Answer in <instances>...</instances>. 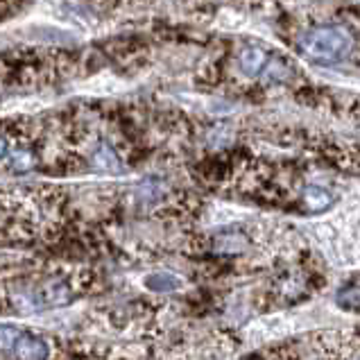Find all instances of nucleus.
<instances>
[{"mask_svg": "<svg viewBox=\"0 0 360 360\" xmlns=\"http://www.w3.org/2000/svg\"><path fill=\"white\" fill-rule=\"evenodd\" d=\"M354 48V37L349 30L340 25H322L311 30L302 39V53L308 59L322 61V64H335L345 59Z\"/></svg>", "mask_w": 360, "mask_h": 360, "instance_id": "1", "label": "nucleus"}, {"mask_svg": "<svg viewBox=\"0 0 360 360\" xmlns=\"http://www.w3.org/2000/svg\"><path fill=\"white\" fill-rule=\"evenodd\" d=\"M48 354H50L48 342L27 333L20 335V340L14 347V356L18 360H48Z\"/></svg>", "mask_w": 360, "mask_h": 360, "instance_id": "2", "label": "nucleus"}, {"mask_svg": "<svg viewBox=\"0 0 360 360\" xmlns=\"http://www.w3.org/2000/svg\"><path fill=\"white\" fill-rule=\"evenodd\" d=\"M91 163L100 170H107V172H118L120 170V159L118 154L114 152V148L107 146V143H98L91 152Z\"/></svg>", "mask_w": 360, "mask_h": 360, "instance_id": "3", "label": "nucleus"}, {"mask_svg": "<svg viewBox=\"0 0 360 360\" xmlns=\"http://www.w3.org/2000/svg\"><path fill=\"white\" fill-rule=\"evenodd\" d=\"M302 202H304V209L311 211V213H320V211H326L331 207L333 202V195L328 193L326 188H320V186H308L302 195Z\"/></svg>", "mask_w": 360, "mask_h": 360, "instance_id": "4", "label": "nucleus"}, {"mask_svg": "<svg viewBox=\"0 0 360 360\" xmlns=\"http://www.w3.org/2000/svg\"><path fill=\"white\" fill-rule=\"evenodd\" d=\"M267 64V55L261 48H245L240 53V68L247 75H259Z\"/></svg>", "mask_w": 360, "mask_h": 360, "instance_id": "5", "label": "nucleus"}, {"mask_svg": "<svg viewBox=\"0 0 360 360\" xmlns=\"http://www.w3.org/2000/svg\"><path fill=\"white\" fill-rule=\"evenodd\" d=\"M146 288H150L152 292H174L181 285V281L174 274L168 272H159V274H150L146 281Z\"/></svg>", "mask_w": 360, "mask_h": 360, "instance_id": "6", "label": "nucleus"}, {"mask_svg": "<svg viewBox=\"0 0 360 360\" xmlns=\"http://www.w3.org/2000/svg\"><path fill=\"white\" fill-rule=\"evenodd\" d=\"M247 250V238L240 233H227V236H220L218 240H215V252L220 254H240Z\"/></svg>", "mask_w": 360, "mask_h": 360, "instance_id": "7", "label": "nucleus"}, {"mask_svg": "<svg viewBox=\"0 0 360 360\" xmlns=\"http://www.w3.org/2000/svg\"><path fill=\"white\" fill-rule=\"evenodd\" d=\"M20 335H23V328L20 326H14V324L0 326V352H14Z\"/></svg>", "mask_w": 360, "mask_h": 360, "instance_id": "8", "label": "nucleus"}, {"mask_svg": "<svg viewBox=\"0 0 360 360\" xmlns=\"http://www.w3.org/2000/svg\"><path fill=\"white\" fill-rule=\"evenodd\" d=\"M338 304L347 311H360V285H347L338 292Z\"/></svg>", "mask_w": 360, "mask_h": 360, "instance_id": "9", "label": "nucleus"}, {"mask_svg": "<svg viewBox=\"0 0 360 360\" xmlns=\"http://www.w3.org/2000/svg\"><path fill=\"white\" fill-rule=\"evenodd\" d=\"M9 168L18 172H25L32 168V154H30V150H23V148L12 150V154H9Z\"/></svg>", "mask_w": 360, "mask_h": 360, "instance_id": "10", "label": "nucleus"}, {"mask_svg": "<svg viewBox=\"0 0 360 360\" xmlns=\"http://www.w3.org/2000/svg\"><path fill=\"white\" fill-rule=\"evenodd\" d=\"M288 75H290V70H288V66L283 64V61L272 59L270 64H265V79L267 82H283V79H288Z\"/></svg>", "mask_w": 360, "mask_h": 360, "instance_id": "11", "label": "nucleus"}, {"mask_svg": "<svg viewBox=\"0 0 360 360\" xmlns=\"http://www.w3.org/2000/svg\"><path fill=\"white\" fill-rule=\"evenodd\" d=\"M5 154H7V141H5L3 136H0V159H3Z\"/></svg>", "mask_w": 360, "mask_h": 360, "instance_id": "12", "label": "nucleus"}, {"mask_svg": "<svg viewBox=\"0 0 360 360\" xmlns=\"http://www.w3.org/2000/svg\"><path fill=\"white\" fill-rule=\"evenodd\" d=\"M53 3H59V0H53Z\"/></svg>", "mask_w": 360, "mask_h": 360, "instance_id": "13", "label": "nucleus"}]
</instances>
